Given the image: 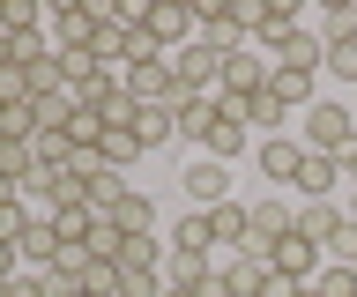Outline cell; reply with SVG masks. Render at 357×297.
I'll return each mask as SVG.
<instances>
[{
    "label": "cell",
    "mask_w": 357,
    "mask_h": 297,
    "mask_svg": "<svg viewBox=\"0 0 357 297\" xmlns=\"http://www.w3.org/2000/svg\"><path fill=\"white\" fill-rule=\"evenodd\" d=\"M298 141L320 149V156H342V149H357V112L335 104V97H312L305 112H298Z\"/></svg>",
    "instance_id": "1"
},
{
    "label": "cell",
    "mask_w": 357,
    "mask_h": 297,
    "mask_svg": "<svg viewBox=\"0 0 357 297\" xmlns=\"http://www.w3.org/2000/svg\"><path fill=\"white\" fill-rule=\"evenodd\" d=\"M164 60H172V74H178V90H186V97H216L223 90V52L216 45H201V38H194L186 52H164Z\"/></svg>",
    "instance_id": "2"
},
{
    "label": "cell",
    "mask_w": 357,
    "mask_h": 297,
    "mask_svg": "<svg viewBox=\"0 0 357 297\" xmlns=\"http://www.w3.org/2000/svg\"><path fill=\"white\" fill-rule=\"evenodd\" d=\"M245 216H253V238H245V252H275L298 230V208L283 201V193H268V201H245Z\"/></svg>",
    "instance_id": "3"
},
{
    "label": "cell",
    "mask_w": 357,
    "mask_h": 297,
    "mask_svg": "<svg viewBox=\"0 0 357 297\" xmlns=\"http://www.w3.org/2000/svg\"><path fill=\"white\" fill-rule=\"evenodd\" d=\"M127 97L142 104V112H172V104H178L186 90H178L172 60H149V67H134V74H127Z\"/></svg>",
    "instance_id": "4"
},
{
    "label": "cell",
    "mask_w": 357,
    "mask_h": 297,
    "mask_svg": "<svg viewBox=\"0 0 357 297\" xmlns=\"http://www.w3.org/2000/svg\"><path fill=\"white\" fill-rule=\"evenodd\" d=\"M45 38H52V52H89L97 45V15L75 8V0H60V8L45 15Z\"/></svg>",
    "instance_id": "5"
},
{
    "label": "cell",
    "mask_w": 357,
    "mask_h": 297,
    "mask_svg": "<svg viewBox=\"0 0 357 297\" xmlns=\"http://www.w3.org/2000/svg\"><path fill=\"white\" fill-rule=\"evenodd\" d=\"M342 230H350L342 201H298V238H312L320 252H335V246H342Z\"/></svg>",
    "instance_id": "6"
},
{
    "label": "cell",
    "mask_w": 357,
    "mask_h": 297,
    "mask_svg": "<svg viewBox=\"0 0 357 297\" xmlns=\"http://www.w3.org/2000/svg\"><path fill=\"white\" fill-rule=\"evenodd\" d=\"M178 186H186V201L194 208H216V201H238V193H231V163H186V171H178Z\"/></svg>",
    "instance_id": "7"
},
{
    "label": "cell",
    "mask_w": 357,
    "mask_h": 297,
    "mask_svg": "<svg viewBox=\"0 0 357 297\" xmlns=\"http://www.w3.org/2000/svg\"><path fill=\"white\" fill-rule=\"evenodd\" d=\"M216 275L231 282V297H261L268 290V252H216Z\"/></svg>",
    "instance_id": "8"
},
{
    "label": "cell",
    "mask_w": 357,
    "mask_h": 297,
    "mask_svg": "<svg viewBox=\"0 0 357 297\" xmlns=\"http://www.w3.org/2000/svg\"><path fill=\"white\" fill-rule=\"evenodd\" d=\"M268 90V60L261 52H223V97H261Z\"/></svg>",
    "instance_id": "9"
},
{
    "label": "cell",
    "mask_w": 357,
    "mask_h": 297,
    "mask_svg": "<svg viewBox=\"0 0 357 297\" xmlns=\"http://www.w3.org/2000/svg\"><path fill=\"white\" fill-rule=\"evenodd\" d=\"M268 268L283 275V282H312V275H320V246H312V238H298V230H290L283 246L268 252Z\"/></svg>",
    "instance_id": "10"
},
{
    "label": "cell",
    "mask_w": 357,
    "mask_h": 297,
    "mask_svg": "<svg viewBox=\"0 0 357 297\" xmlns=\"http://www.w3.org/2000/svg\"><path fill=\"white\" fill-rule=\"evenodd\" d=\"M208 216V238H216L223 252H245V238H253V216H245V201H216V208H201Z\"/></svg>",
    "instance_id": "11"
},
{
    "label": "cell",
    "mask_w": 357,
    "mask_h": 297,
    "mask_svg": "<svg viewBox=\"0 0 357 297\" xmlns=\"http://www.w3.org/2000/svg\"><path fill=\"white\" fill-rule=\"evenodd\" d=\"M253 38H261L268 60H275V52L298 38V8H290V0H261V15H253Z\"/></svg>",
    "instance_id": "12"
},
{
    "label": "cell",
    "mask_w": 357,
    "mask_h": 297,
    "mask_svg": "<svg viewBox=\"0 0 357 297\" xmlns=\"http://www.w3.org/2000/svg\"><path fill=\"white\" fill-rule=\"evenodd\" d=\"M253 156H261V171L275 186H298V163H305V141H290V134H268L261 149H253Z\"/></svg>",
    "instance_id": "13"
},
{
    "label": "cell",
    "mask_w": 357,
    "mask_h": 297,
    "mask_svg": "<svg viewBox=\"0 0 357 297\" xmlns=\"http://www.w3.org/2000/svg\"><path fill=\"white\" fill-rule=\"evenodd\" d=\"M335 186H342V163L305 149V163H298V201H335Z\"/></svg>",
    "instance_id": "14"
},
{
    "label": "cell",
    "mask_w": 357,
    "mask_h": 297,
    "mask_svg": "<svg viewBox=\"0 0 357 297\" xmlns=\"http://www.w3.org/2000/svg\"><path fill=\"white\" fill-rule=\"evenodd\" d=\"M208 275H216V252H164V290H201Z\"/></svg>",
    "instance_id": "15"
},
{
    "label": "cell",
    "mask_w": 357,
    "mask_h": 297,
    "mask_svg": "<svg viewBox=\"0 0 357 297\" xmlns=\"http://www.w3.org/2000/svg\"><path fill=\"white\" fill-rule=\"evenodd\" d=\"M112 230H127V238H142V230H156V201L142 193V186H127L119 201H112V216H105Z\"/></svg>",
    "instance_id": "16"
},
{
    "label": "cell",
    "mask_w": 357,
    "mask_h": 297,
    "mask_svg": "<svg viewBox=\"0 0 357 297\" xmlns=\"http://www.w3.org/2000/svg\"><path fill=\"white\" fill-rule=\"evenodd\" d=\"M15 252H22V268H52V260H60V238H52V216H30V230H22L15 238Z\"/></svg>",
    "instance_id": "17"
},
{
    "label": "cell",
    "mask_w": 357,
    "mask_h": 297,
    "mask_svg": "<svg viewBox=\"0 0 357 297\" xmlns=\"http://www.w3.org/2000/svg\"><path fill=\"white\" fill-rule=\"evenodd\" d=\"M172 119H178V141H208V127H216V97H178L172 104Z\"/></svg>",
    "instance_id": "18"
},
{
    "label": "cell",
    "mask_w": 357,
    "mask_h": 297,
    "mask_svg": "<svg viewBox=\"0 0 357 297\" xmlns=\"http://www.w3.org/2000/svg\"><path fill=\"white\" fill-rule=\"evenodd\" d=\"M312 82H320V74H305V67H275V60H268V90L283 97L290 112H305V104H312Z\"/></svg>",
    "instance_id": "19"
},
{
    "label": "cell",
    "mask_w": 357,
    "mask_h": 297,
    "mask_svg": "<svg viewBox=\"0 0 357 297\" xmlns=\"http://www.w3.org/2000/svg\"><path fill=\"white\" fill-rule=\"evenodd\" d=\"M201 156H208V163L245 156V119H223V112H216V127H208V141H201Z\"/></svg>",
    "instance_id": "20"
},
{
    "label": "cell",
    "mask_w": 357,
    "mask_h": 297,
    "mask_svg": "<svg viewBox=\"0 0 357 297\" xmlns=\"http://www.w3.org/2000/svg\"><path fill=\"white\" fill-rule=\"evenodd\" d=\"M290 119H298V112H290V104H283V97H275V90L245 97V127H261V134H283Z\"/></svg>",
    "instance_id": "21"
},
{
    "label": "cell",
    "mask_w": 357,
    "mask_h": 297,
    "mask_svg": "<svg viewBox=\"0 0 357 297\" xmlns=\"http://www.w3.org/2000/svg\"><path fill=\"white\" fill-rule=\"evenodd\" d=\"M275 67H305V74H320V67H328V45H320L312 30H298V38L275 52Z\"/></svg>",
    "instance_id": "22"
},
{
    "label": "cell",
    "mask_w": 357,
    "mask_h": 297,
    "mask_svg": "<svg viewBox=\"0 0 357 297\" xmlns=\"http://www.w3.org/2000/svg\"><path fill=\"white\" fill-rule=\"evenodd\" d=\"M45 15H52V8H38V0H0V30H8V38L45 30Z\"/></svg>",
    "instance_id": "23"
},
{
    "label": "cell",
    "mask_w": 357,
    "mask_h": 297,
    "mask_svg": "<svg viewBox=\"0 0 357 297\" xmlns=\"http://www.w3.org/2000/svg\"><path fill=\"white\" fill-rule=\"evenodd\" d=\"M97 156H105L112 171H127V163H134V156H149V149H142V134H134V127H112V134L97 141Z\"/></svg>",
    "instance_id": "24"
},
{
    "label": "cell",
    "mask_w": 357,
    "mask_h": 297,
    "mask_svg": "<svg viewBox=\"0 0 357 297\" xmlns=\"http://www.w3.org/2000/svg\"><path fill=\"white\" fill-rule=\"evenodd\" d=\"M172 246H178V252H216V238H208V216H201V208H186V216H178Z\"/></svg>",
    "instance_id": "25"
},
{
    "label": "cell",
    "mask_w": 357,
    "mask_h": 297,
    "mask_svg": "<svg viewBox=\"0 0 357 297\" xmlns=\"http://www.w3.org/2000/svg\"><path fill=\"white\" fill-rule=\"evenodd\" d=\"M134 134H142V149H172V141H178V119L172 112H142V119H134Z\"/></svg>",
    "instance_id": "26"
},
{
    "label": "cell",
    "mask_w": 357,
    "mask_h": 297,
    "mask_svg": "<svg viewBox=\"0 0 357 297\" xmlns=\"http://www.w3.org/2000/svg\"><path fill=\"white\" fill-rule=\"evenodd\" d=\"M312 297H357V268H342V260H328V268L312 275Z\"/></svg>",
    "instance_id": "27"
},
{
    "label": "cell",
    "mask_w": 357,
    "mask_h": 297,
    "mask_svg": "<svg viewBox=\"0 0 357 297\" xmlns=\"http://www.w3.org/2000/svg\"><path fill=\"white\" fill-rule=\"evenodd\" d=\"M119 297H164V275L156 268H119Z\"/></svg>",
    "instance_id": "28"
},
{
    "label": "cell",
    "mask_w": 357,
    "mask_h": 297,
    "mask_svg": "<svg viewBox=\"0 0 357 297\" xmlns=\"http://www.w3.org/2000/svg\"><path fill=\"white\" fill-rule=\"evenodd\" d=\"M335 38H357V0H335V8H328V30H320V45H335Z\"/></svg>",
    "instance_id": "29"
},
{
    "label": "cell",
    "mask_w": 357,
    "mask_h": 297,
    "mask_svg": "<svg viewBox=\"0 0 357 297\" xmlns=\"http://www.w3.org/2000/svg\"><path fill=\"white\" fill-rule=\"evenodd\" d=\"M328 74H342V82L357 90V38H335L328 45Z\"/></svg>",
    "instance_id": "30"
},
{
    "label": "cell",
    "mask_w": 357,
    "mask_h": 297,
    "mask_svg": "<svg viewBox=\"0 0 357 297\" xmlns=\"http://www.w3.org/2000/svg\"><path fill=\"white\" fill-rule=\"evenodd\" d=\"M30 216H38V208H30V201H8V208H0V238L15 246L22 230H30Z\"/></svg>",
    "instance_id": "31"
},
{
    "label": "cell",
    "mask_w": 357,
    "mask_h": 297,
    "mask_svg": "<svg viewBox=\"0 0 357 297\" xmlns=\"http://www.w3.org/2000/svg\"><path fill=\"white\" fill-rule=\"evenodd\" d=\"M89 260H112V268H119V230H112V223L89 230Z\"/></svg>",
    "instance_id": "32"
},
{
    "label": "cell",
    "mask_w": 357,
    "mask_h": 297,
    "mask_svg": "<svg viewBox=\"0 0 357 297\" xmlns=\"http://www.w3.org/2000/svg\"><path fill=\"white\" fill-rule=\"evenodd\" d=\"M335 163H342V186H357V149H342Z\"/></svg>",
    "instance_id": "33"
},
{
    "label": "cell",
    "mask_w": 357,
    "mask_h": 297,
    "mask_svg": "<svg viewBox=\"0 0 357 297\" xmlns=\"http://www.w3.org/2000/svg\"><path fill=\"white\" fill-rule=\"evenodd\" d=\"M8 201H22V186H15V179H0V208H8Z\"/></svg>",
    "instance_id": "34"
}]
</instances>
